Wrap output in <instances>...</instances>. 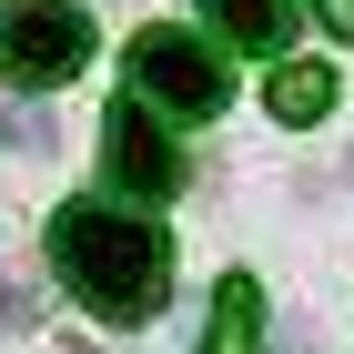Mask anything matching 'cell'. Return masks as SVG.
<instances>
[{"label":"cell","instance_id":"6da1fadb","mask_svg":"<svg viewBox=\"0 0 354 354\" xmlns=\"http://www.w3.org/2000/svg\"><path fill=\"white\" fill-rule=\"evenodd\" d=\"M51 273L102 314V324H152L172 294V243L122 203H61L51 213Z\"/></svg>","mask_w":354,"mask_h":354},{"label":"cell","instance_id":"7a4b0ae2","mask_svg":"<svg viewBox=\"0 0 354 354\" xmlns=\"http://www.w3.org/2000/svg\"><path fill=\"white\" fill-rule=\"evenodd\" d=\"M132 102H152V111H172V122H213L223 102H233V71H223V51L213 41H192V30H172V21H152V30H132Z\"/></svg>","mask_w":354,"mask_h":354},{"label":"cell","instance_id":"3957f363","mask_svg":"<svg viewBox=\"0 0 354 354\" xmlns=\"http://www.w3.org/2000/svg\"><path fill=\"white\" fill-rule=\"evenodd\" d=\"M91 61V10L82 0H10L0 10V71L21 91H51Z\"/></svg>","mask_w":354,"mask_h":354},{"label":"cell","instance_id":"277c9868","mask_svg":"<svg viewBox=\"0 0 354 354\" xmlns=\"http://www.w3.org/2000/svg\"><path fill=\"white\" fill-rule=\"evenodd\" d=\"M102 172H111L122 203H172L183 192V152H172V132H162L152 102H111L102 111Z\"/></svg>","mask_w":354,"mask_h":354},{"label":"cell","instance_id":"5b68a950","mask_svg":"<svg viewBox=\"0 0 354 354\" xmlns=\"http://www.w3.org/2000/svg\"><path fill=\"white\" fill-rule=\"evenodd\" d=\"M203 21L223 30V41H233V51H263V61H283L294 51V0H203Z\"/></svg>","mask_w":354,"mask_h":354},{"label":"cell","instance_id":"8992f818","mask_svg":"<svg viewBox=\"0 0 354 354\" xmlns=\"http://www.w3.org/2000/svg\"><path fill=\"white\" fill-rule=\"evenodd\" d=\"M203 354H263V283L253 273H223L213 283V334Z\"/></svg>","mask_w":354,"mask_h":354},{"label":"cell","instance_id":"52a82bcc","mask_svg":"<svg viewBox=\"0 0 354 354\" xmlns=\"http://www.w3.org/2000/svg\"><path fill=\"white\" fill-rule=\"evenodd\" d=\"M263 102H273V122H324V111H334V71H324V61H273Z\"/></svg>","mask_w":354,"mask_h":354},{"label":"cell","instance_id":"ba28073f","mask_svg":"<svg viewBox=\"0 0 354 354\" xmlns=\"http://www.w3.org/2000/svg\"><path fill=\"white\" fill-rule=\"evenodd\" d=\"M0 142H10V152H30V162H51V111H41V102H10V111H0Z\"/></svg>","mask_w":354,"mask_h":354},{"label":"cell","instance_id":"9c48e42d","mask_svg":"<svg viewBox=\"0 0 354 354\" xmlns=\"http://www.w3.org/2000/svg\"><path fill=\"white\" fill-rule=\"evenodd\" d=\"M0 324H41V283H0Z\"/></svg>","mask_w":354,"mask_h":354},{"label":"cell","instance_id":"30bf717a","mask_svg":"<svg viewBox=\"0 0 354 354\" xmlns=\"http://www.w3.org/2000/svg\"><path fill=\"white\" fill-rule=\"evenodd\" d=\"M314 21H324L334 41H354V0H314Z\"/></svg>","mask_w":354,"mask_h":354}]
</instances>
